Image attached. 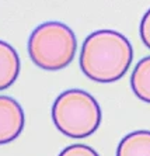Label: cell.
I'll return each instance as SVG.
<instances>
[{
    "label": "cell",
    "instance_id": "cell-9",
    "mask_svg": "<svg viewBox=\"0 0 150 156\" xmlns=\"http://www.w3.org/2000/svg\"><path fill=\"white\" fill-rule=\"evenodd\" d=\"M139 33L145 47H147L150 49V9L142 17V21H140V26H139Z\"/></svg>",
    "mask_w": 150,
    "mask_h": 156
},
{
    "label": "cell",
    "instance_id": "cell-1",
    "mask_svg": "<svg viewBox=\"0 0 150 156\" xmlns=\"http://www.w3.org/2000/svg\"><path fill=\"white\" fill-rule=\"evenodd\" d=\"M133 48L124 34L114 30L94 31L83 42L81 72L97 83H114L131 68Z\"/></svg>",
    "mask_w": 150,
    "mask_h": 156
},
{
    "label": "cell",
    "instance_id": "cell-3",
    "mask_svg": "<svg viewBox=\"0 0 150 156\" xmlns=\"http://www.w3.org/2000/svg\"><path fill=\"white\" fill-rule=\"evenodd\" d=\"M52 121L56 129L67 138H87L98 129L101 108L90 93L70 89L60 93L53 101Z\"/></svg>",
    "mask_w": 150,
    "mask_h": 156
},
{
    "label": "cell",
    "instance_id": "cell-7",
    "mask_svg": "<svg viewBox=\"0 0 150 156\" xmlns=\"http://www.w3.org/2000/svg\"><path fill=\"white\" fill-rule=\"evenodd\" d=\"M131 87L139 100L150 104V56H145L136 63L131 76Z\"/></svg>",
    "mask_w": 150,
    "mask_h": 156
},
{
    "label": "cell",
    "instance_id": "cell-6",
    "mask_svg": "<svg viewBox=\"0 0 150 156\" xmlns=\"http://www.w3.org/2000/svg\"><path fill=\"white\" fill-rule=\"evenodd\" d=\"M115 156H150V131L140 129L125 135Z\"/></svg>",
    "mask_w": 150,
    "mask_h": 156
},
{
    "label": "cell",
    "instance_id": "cell-2",
    "mask_svg": "<svg viewBox=\"0 0 150 156\" xmlns=\"http://www.w3.org/2000/svg\"><path fill=\"white\" fill-rule=\"evenodd\" d=\"M77 40L69 26L60 21L42 23L28 38V55L42 70H62L72 63Z\"/></svg>",
    "mask_w": 150,
    "mask_h": 156
},
{
    "label": "cell",
    "instance_id": "cell-4",
    "mask_svg": "<svg viewBox=\"0 0 150 156\" xmlns=\"http://www.w3.org/2000/svg\"><path fill=\"white\" fill-rule=\"evenodd\" d=\"M24 125L26 115L20 103L10 96H0V145L19 138Z\"/></svg>",
    "mask_w": 150,
    "mask_h": 156
},
{
    "label": "cell",
    "instance_id": "cell-8",
    "mask_svg": "<svg viewBox=\"0 0 150 156\" xmlns=\"http://www.w3.org/2000/svg\"><path fill=\"white\" fill-rule=\"evenodd\" d=\"M59 156H100L93 148L83 144H76V145L66 146Z\"/></svg>",
    "mask_w": 150,
    "mask_h": 156
},
{
    "label": "cell",
    "instance_id": "cell-5",
    "mask_svg": "<svg viewBox=\"0 0 150 156\" xmlns=\"http://www.w3.org/2000/svg\"><path fill=\"white\" fill-rule=\"evenodd\" d=\"M19 54L9 42L0 40V91L14 84L20 75Z\"/></svg>",
    "mask_w": 150,
    "mask_h": 156
}]
</instances>
